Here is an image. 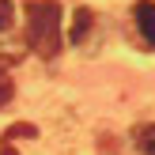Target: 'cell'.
I'll return each instance as SVG.
<instances>
[{"mask_svg": "<svg viewBox=\"0 0 155 155\" xmlns=\"http://www.w3.org/2000/svg\"><path fill=\"white\" fill-rule=\"evenodd\" d=\"M27 45L38 57H57L61 49V4L57 0H27Z\"/></svg>", "mask_w": 155, "mask_h": 155, "instance_id": "obj_1", "label": "cell"}, {"mask_svg": "<svg viewBox=\"0 0 155 155\" xmlns=\"http://www.w3.org/2000/svg\"><path fill=\"white\" fill-rule=\"evenodd\" d=\"M133 23H136L144 42L155 45V0H136L133 4Z\"/></svg>", "mask_w": 155, "mask_h": 155, "instance_id": "obj_2", "label": "cell"}, {"mask_svg": "<svg viewBox=\"0 0 155 155\" xmlns=\"http://www.w3.org/2000/svg\"><path fill=\"white\" fill-rule=\"evenodd\" d=\"M136 148L144 155H155V125H140L136 129Z\"/></svg>", "mask_w": 155, "mask_h": 155, "instance_id": "obj_5", "label": "cell"}, {"mask_svg": "<svg viewBox=\"0 0 155 155\" xmlns=\"http://www.w3.org/2000/svg\"><path fill=\"white\" fill-rule=\"evenodd\" d=\"M12 91H15V87H12V80H8V72L0 68V106H4L8 98H12Z\"/></svg>", "mask_w": 155, "mask_h": 155, "instance_id": "obj_7", "label": "cell"}, {"mask_svg": "<svg viewBox=\"0 0 155 155\" xmlns=\"http://www.w3.org/2000/svg\"><path fill=\"white\" fill-rule=\"evenodd\" d=\"M12 15H15L12 0H0V30H8V27H12Z\"/></svg>", "mask_w": 155, "mask_h": 155, "instance_id": "obj_6", "label": "cell"}, {"mask_svg": "<svg viewBox=\"0 0 155 155\" xmlns=\"http://www.w3.org/2000/svg\"><path fill=\"white\" fill-rule=\"evenodd\" d=\"M19 136H27V140H30V136H38V129H34V125H27V121H15V125L8 129L4 136H0V144H15Z\"/></svg>", "mask_w": 155, "mask_h": 155, "instance_id": "obj_4", "label": "cell"}, {"mask_svg": "<svg viewBox=\"0 0 155 155\" xmlns=\"http://www.w3.org/2000/svg\"><path fill=\"white\" fill-rule=\"evenodd\" d=\"M91 30H95V12H91V8H76V15H72V34H68V42H72V45H83Z\"/></svg>", "mask_w": 155, "mask_h": 155, "instance_id": "obj_3", "label": "cell"}, {"mask_svg": "<svg viewBox=\"0 0 155 155\" xmlns=\"http://www.w3.org/2000/svg\"><path fill=\"white\" fill-rule=\"evenodd\" d=\"M0 155H19V151H15L12 144H0Z\"/></svg>", "mask_w": 155, "mask_h": 155, "instance_id": "obj_8", "label": "cell"}]
</instances>
